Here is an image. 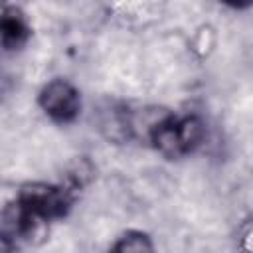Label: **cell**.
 <instances>
[{
    "label": "cell",
    "mask_w": 253,
    "mask_h": 253,
    "mask_svg": "<svg viewBox=\"0 0 253 253\" xmlns=\"http://www.w3.org/2000/svg\"><path fill=\"white\" fill-rule=\"evenodd\" d=\"M77 194L69 190L63 182L59 184H49V182H24L18 192L16 200L32 213H38L49 221L61 219L69 213L73 208Z\"/></svg>",
    "instance_id": "obj_1"
},
{
    "label": "cell",
    "mask_w": 253,
    "mask_h": 253,
    "mask_svg": "<svg viewBox=\"0 0 253 253\" xmlns=\"http://www.w3.org/2000/svg\"><path fill=\"white\" fill-rule=\"evenodd\" d=\"M36 103L40 111L55 125H73L83 111V97L75 83L65 77H53L42 85Z\"/></svg>",
    "instance_id": "obj_2"
},
{
    "label": "cell",
    "mask_w": 253,
    "mask_h": 253,
    "mask_svg": "<svg viewBox=\"0 0 253 253\" xmlns=\"http://www.w3.org/2000/svg\"><path fill=\"white\" fill-rule=\"evenodd\" d=\"M32 38V28L28 18L18 6L4 4L0 18V45L4 53H16L28 45Z\"/></svg>",
    "instance_id": "obj_3"
},
{
    "label": "cell",
    "mask_w": 253,
    "mask_h": 253,
    "mask_svg": "<svg viewBox=\"0 0 253 253\" xmlns=\"http://www.w3.org/2000/svg\"><path fill=\"white\" fill-rule=\"evenodd\" d=\"M176 138L182 152V158L188 154H194L204 142H206V123L198 115H176Z\"/></svg>",
    "instance_id": "obj_4"
},
{
    "label": "cell",
    "mask_w": 253,
    "mask_h": 253,
    "mask_svg": "<svg viewBox=\"0 0 253 253\" xmlns=\"http://www.w3.org/2000/svg\"><path fill=\"white\" fill-rule=\"evenodd\" d=\"M188 45H190V51L194 53L196 59H200V61L210 59L217 47V30L211 24H200L192 32Z\"/></svg>",
    "instance_id": "obj_5"
},
{
    "label": "cell",
    "mask_w": 253,
    "mask_h": 253,
    "mask_svg": "<svg viewBox=\"0 0 253 253\" xmlns=\"http://www.w3.org/2000/svg\"><path fill=\"white\" fill-rule=\"evenodd\" d=\"M111 251H115V253H148V251H154V243L146 231L126 229L111 245Z\"/></svg>",
    "instance_id": "obj_6"
},
{
    "label": "cell",
    "mask_w": 253,
    "mask_h": 253,
    "mask_svg": "<svg viewBox=\"0 0 253 253\" xmlns=\"http://www.w3.org/2000/svg\"><path fill=\"white\" fill-rule=\"evenodd\" d=\"M217 2L231 10H247L253 6V0H217Z\"/></svg>",
    "instance_id": "obj_7"
},
{
    "label": "cell",
    "mask_w": 253,
    "mask_h": 253,
    "mask_svg": "<svg viewBox=\"0 0 253 253\" xmlns=\"http://www.w3.org/2000/svg\"><path fill=\"white\" fill-rule=\"evenodd\" d=\"M243 239L245 241H251V243H247V249H253V225L243 233Z\"/></svg>",
    "instance_id": "obj_8"
}]
</instances>
